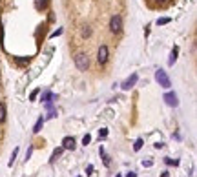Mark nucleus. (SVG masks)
Masks as SVG:
<instances>
[{"label":"nucleus","instance_id":"2eb2a0df","mask_svg":"<svg viewBox=\"0 0 197 177\" xmlns=\"http://www.w3.org/2000/svg\"><path fill=\"white\" fill-rule=\"evenodd\" d=\"M98 135H101V137H106V135H108V130H106V128H102L101 131H98Z\"/></svg>","mask_w":197,"mask_h":177},{"label":"nucleus","instance_id":"4468645a","mask_svg":"<svg viewBox=\"0 0 197 177\" xmlns=\"http://www.w3.org/2000/svg\"><path fill=\"white\" fill-rule=\"evenodd\" d=\"M90 141H91V137H90V135H84V139H82V144H88Z\"/></svg>","mask_w":197,"mask_h":177},{"label":"nucleus","instance_id":"7ed1b4c3","mask_svg":"<svg viewBox=\"0 0 197 177\" xmlns=\"http://www.w3.org/2000/svg\"><path fill=\"white\" fill-rule=\"evenodd\" d=\"M97 62H98V64H106V62H108V46L106 44H102L101 48H98V51H97Z\"/></svg>","mask_w":197,"mask_h":177},{"label":"nucleus","instance_id":"0eeeda50","mask_svg":"<svg viewBox=\"0 0 197 177\" xmlns=\"http://www.w3.org/2000/svg\"><path fill=\"white\" fill-rule=\"evenodd\" d=\"M135 82H137V75H131L126 82H124V84H122V90H130L131 86H133L135 84Z\"/></svg>","mask_w":197,"mask_h":177},{"label":"nucleus","instance_id":"a211bd4d","mask_svg":"<svg viewBox=\"0 0 197 177\" xmlns=\"http://www.w3.org/2000/svg\"><path fill=\"white\" fill-rule=\"evenodd\" d=\"M126 177H135V173H133V172H130V173H126Z\"/></svg>","mask_w":197,"mask_h":177},{"label":"nucleus","instance_id":"f03ea898","mask_svg":"<svg viewBox=\"0 0 197 177\" xmlns=\"http://www.w3.org/2000/svg\"><path fill=\"white\" fill-rule=\"evenodd\" d=\"M75 64H77V68H79L80 71H86L88 66H90V59H88L86 53H77L75 55Z\"/></svg>","mask_w":197,"mask_h":177},{"label":"nucleus","instance_id":"39448f33","mask_svg":"<svg viewBox=\"0 0 197 177\" xmlns=\"http://www.w3.org/2000/svg\"><path fill=\"white\" fill-rule=\"evenodd\" d=\"M164 100H166V104L168 106H177V95H175V93H166V95H164Z\"/></svg>","mask_w":197,"mask_h":177},{"label":"nucleus","instance_id":"ddd939ff","mask_svg":"<svg viewBox=\"0 0 197 177\" xmlns=\"http://www.w3.org/2000/svg\"><path fill=\"white\" fill-rule=\"evenodd\" d=\"M60 153H62V148H59V150H55V152H53V159H57V157H59V155H60Z\"/></svg>","mask_w":197,"mask_h":177},{"label":"nucleus","instance_id":"6e6552de","mask_svg":"<svg viewBox=\"0 0 197 177\" xmlns=\"http://www.w3.org/2000/svg\"><path fill=\"white\" fill-rule=\"evenodd\" d=\"M42 126H44V119L40 117V119L37 121V124H35V128H33V131H35V133H38V131L42 130Z\"/></svg>","mask_w":197,"mask_h":177},{"label":"nucleus","instance_id":"20e7f679","mask_svg":"<svg viewBox=\"0 0 197 177\" xmlns=\"http://www.w3.org/2000/svg\"><path fill=\"white\" fill-rule=\"evenodd\" d=\"M155 79H157V82H159L162 88H170V79H168V75L164 73L162 69H159L157 73H155Z\"/></svg>","mask_w":197,"mask_h":177},{"label":"nucleus","instance_id":"1a4fd4ad","mask_svg":"<svg viewBox=\"0 0 197 177\" xmlns=\"http://www.w3.org/2000/svg\"><path fill=\"white\" fill-rule=\"evenodd\" d=\"M4 121H6V106L0 102V122H4Z\"/></svg>","mask_w":197,"mask_h":177},{"label":"nucleus","instance_id":"9d476101","mask_svg":"<svg viewBox=\"0 0 197 177\" xmlns=\"http://www.w3.org/2000/svg\"><path fill=\"white\" fill-rule=\"evenodd\" d=\"M175 60H177V48H173V51H172V57H170V64H173Z\"/></svg>","mask_w":197,"mask_h":177},{"label":"nucleus","instance_id":"f3484780","mask_svg":"<svg viewBox=\"0 0 197 177\" xmlns=\"http://www.w3.org/2000/svg\"><path fill=\"white\" fill-rule=\"evenodd\" d=\"M37 95H38V90H35V91H33V93H31V100H33V99H35Z\"/></svg>","mask_w":197,"mask_h":177},{"label":"nucleus","instance_id":"423d86ee","mask_svg":"<svg viewBox=\"0 0 197 177\" xmlns=\"http://www.w3.org/2000/svg\"><path fill=\"white\" fill-rule=\"evenodd\" d=\"M62 148H66V150H75V139H73V137H66V139L62 141Z\"/></svg>","mask_w":197,"mask_h":177},{"label":"nucleus","instance_id":"f257e3e1","mask_svg":"<svg viewBox=\"0 0 197 177\" xmlns=\"http://www.w3.org/2000/svg\"><path fill=\"white\" fill-rule=\"evenodd\" d=\"M109 31L112 33H120L122 31V18H120V15H113L109 18Z\"/></svg>","mask_w":197,"mask_h":177},{"label":"nucleus","instance_id":"dca6fc26","mask_svg":"<svg viewBox=\"0 0 197 177\" xmlns=\"http://www.w3.org/2000/svg\"><path fill=\"white\" fill-rule=\"evenodd\" d=\"M153 163L151 161H142V166H146V168H150V166H151Z\"/></svg>","mask_w":197,"mask_h":177},{"label":"nucleus","instance_id":"6ab92c4d","mask_svg":"<svg viewBox=\"0 0 197 177\" xmlns=\"http://www.w3.org/2000/svg\"><path fill=\"white\" fill-rule=\"evenodd\" d=\"M117 177H120V175H117Z\"/></svg>","mask_w":197,"mask_h":177},{"label":"nucleus","instance_id":"f8f14e48","mask_svg":"<svg viewBox=\"0 0 197 177\" xmlns=\"http://www.w3.org/2000/svg\"><path fill=\"white\" fill-rule=\"evenodd\" d=\"M133 148H135V150H141V148H142V141H141V139L133 144Z\"/></svg>","mask_w":197,"mask_h":177},{"label":"nucleus","instance_id":"9b49d317","mask_svg":"<svg viewBox=\"0 0 197 177\" xmlns=\"http://www.w3.org/2000/svg\"><path fill=\"white\" fill-rule=\"evenodd\" d=\"M168 22H170V18H159V20H157V24H159V26H162V24H168Z\"/></svg>","mask_w":197,"mask_h":177}]
</instances>
